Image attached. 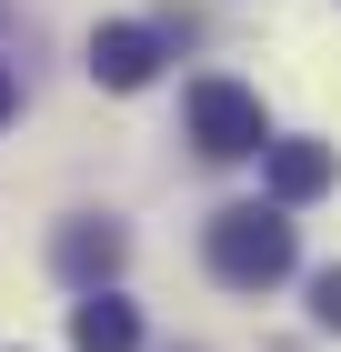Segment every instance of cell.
Instances as JSON below:
<instances>
[{
  "label": "cell",
  "mask_w": 341,
  "mask_h": 352,
  "mask_svg": "<svg viewBox=\"0 0 341 352\" xmlns=\"http://www.w3.org/2000/svg\"><path fill=\"white\" fill-rule=\"evenodd\" d=\"M311 322H321V332H341V262H331V272H311Z\"/></svg>",
  "instance_id": "7"
},
{
  "label": "cell",
  "mask_w": 341,
  "mask_h": 352,
  "mask_svg": "<svg viewBox=\"0 0 341 352\" xmlns=\"http://www.w3.org/2000/svg\"><path fill=\"white\" fill-rule=\"evenodd\" d=\"M181 131H191L201 162H251V151L271 141V111H261V91H251V81L201 71V81L181 91Z\"/></svg>",
  "instance_id": "2"
},
{
  "label": "cell",
  "mask_w": 341,
  "mask_h": 352,
  "mask_svg": "<svg viewBox=\"0 0 341 352\" xmlns=\"http://www.w3.org/2000/svg\"><path fill=\"white\" fill-rule=\"evenodd\" d=\"M10 111H21V81H10V71H0V121H10Z\"/></svg>",
  "instance_id": "8"
},
{
  "label": "cell",
  "mask_w": 341,
  "mask_h": 352,
  "mask_svg": "<svg viewBox=\"0 0 341 352\" xmlns=\"http://www.w3.org/2000/svg\"><path fill=\"white\" fill-rule=\"evenodd\" d=\"M121 221H101V212H80V221H60L51 232V272L60 282H80V292H110V272H121Z\"/></svg>",
  "instance_id": "5"
},
{
  "label": "cell",
  "mask_w": 341,
  "mask_h": 352,
  "mask_svg": "<svg viewBox=\"0 0 341 352\" xmlns=\"http://www.w3.org/2000/svg\"><path fill=\"white\" fill-rule=\"evenodd\" d=\"M71 352H141V312L121 292H80L71 302Z\"/></svg>",
  "instance_id": "6"
},
{
  "label": "cell",
  "mask_w": 341,
  "mask_h": 352,
  "mask_svg": "<svg viewBox=\"0 0 341 352\" xmlns=\"http://www.w3.org/2000/svg\"><path fill=\"white\" fill-rule=\"evenodd\" d=\"M261 182H271V212H301L341 182V151L331 141H261Z\"/></svg>",
  "instance_id": "4"
},
{
  "label": "cell",
  "mask_w": 341,
  "mask_h": 352,
  "mask_svg": "<svg viewBox=\"0 0 341 352\" xmlns=\"http://www.w3.org/2000/svg\"><path fill=\"white\" fill-rule=\"evenodd\" d=\"M201 262H211V282H231V292H271V282H291V262H301L291 212H271V201H231V212H211Z\"/></svg>",
  "instance_id": "1"
},
{
  "label": "cell",
  "mask_w": 341,
  "mask_h": 352,
  "mask_svg": "<svg viewBox=\"0 0 341 352\" xmlns=\"http://www.w3.org/2000/svg\"><path fill=\"white\" fill-rule=\"evenodd\" d=\"M161 60H171V30H141V21H101L91 30V81L101 91H151Z\"/></svg>",
  "instance_id": "3"
}]
</instances>
